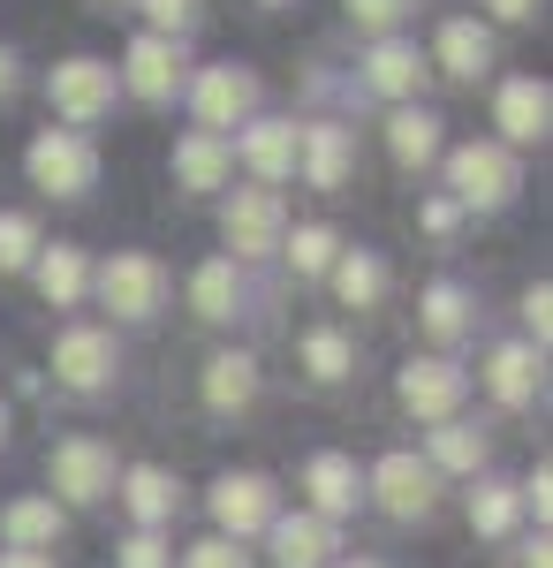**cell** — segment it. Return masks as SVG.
Here are the masks:
<instances>
[{"instance_id": "obj_1", "label": "cell", "mask_w": 553, "mask_h": 568, "mask_svg": "<svg viewBox=\"0 0 553 568\" xmlns=\"http://www.w3.org/2000/svg\"><path fill=\"white\" fill-rule=\"evenodd\" d=\"M23 168H31V182H39L46 197H84L91 182H99V152H91L84 130H46Z\"/></svg>"}, {"instance_id": "obj_2", "label": "cell", "mask_w": 553, "mask_h": 568, "mask_svg": "<svg viewBox=\"0 0 553 568\" xmlns=\"http://www.w3.org/2000/svg\"><path fill=\"white\" fill-rule=\"evenodd\" d=\"M99 304L114 311V318H152V311L168 304V273H160V258L114 251V258L99 265Z\"/></svg>"}, {"instance_id": "obj_3", "label": "cell", "mask_w": 553, "mask_h": 568, "mask_svg": "<svg viewBox=\"0 0 553 568\" xmlns=\"http://www.w3.org/2000/svg\"><path fill=\"white\" fill-rule=\"evenodd\" d=\"M448 190H455V205H509L515 197V160L501 144H463L455 160H448Z\"/></svg>"}, {"instance_id": "obj_4", "label": "cell", "mask_w": 553, "mask_h": 568, "mask_svg": "<svg viewBox=\"0 0 553 568\" xmlns=\"http://www.w3.org/2000/svg\"><path fill=\"white\" fill-rule=\"evenodd\" d=\"M46 99H53V114H69V122H99V114L114 106V69H107V61H61V69L46 77Z\"/></svg>"}, {"instance_id": "obj_5", "label": "cell", "mask_w": 553, "mask_h": 568, "mask_svg": "<svg viewBox=\"0 0 553 568\" xmlns=\"http://www.w3.org/2000/svg\"><path fill=\"white\" fill-rule=\"evenodd\" d=\"M372 493H380L386 516H432V500H440V470L432 463H418V455H386L380 470H372Z\"/></svg>"}, {"instance_id": "obj_6", "label": "cell", "mask_w": 553, "mask_h": 568, "mask_svg": "<svg viewBox=\"0 0 553 568\" xmlns=\"http://www.w3.org/2000/svg\"><path fill=\"white\" fill-rule=\"evenodd\" d=\"M190 106H198V122H205L213 136L235 130V122L258 106V77L251 69H205V77L190 84Z\"/></svg>"}, {"instance_id": "obj_7", "label": "cell", "mask_w": 553, "mask_h": 568, "mask_svg": "<svg viewBox=\"0 0 553 568\" xmlns=\"http://www.w3.org/2000/svg\"><path fill=\"white\" fill-rule=\"evenodd\" d=\"M53 493L61 500H107L114 493V455L99 439H61L53 447Z\"/></svg>"}, {"instance_id": "obj_8", "label": "cell", "mask_w": 553, "mask_h": 568, "mask_svg": "<svg viewBox=\"0 0 553 568\" xmlns=\"http://www.w3.org/2000/svg\"><path fill=\"white\" fill-rule=\"evenodd\" d=\"M53 372H61V387H107L114 379V334H99V326H69L61 342H53Z\"/></svg>"}, {"instance_id": "obj_9", "label": "cell", "mask_w": 553, "mask_h": 568, "mask_svg": "<svg viewBox=\"0 0 553 568\" xmlns=\"http://www.w3.org/2000/svg\"><path fill=\"white\" fill-rule=\"evenodd\" d=\"M220 235H228L235 258H265V251L281 243V197H273V190H243V197L228 205V220H220Z\"/></svg>"}, {"instance_id": "obj_10", "label": "cell", "mask_w": 553, "mask_h": 568, "mask_svg": "<svg viewBox=\"0 0 553 568\" xmlns=\"http://www.w3.org/2000/svg\"><path fill=\"white\" fill-rule=\"evenodd\" d=\"M281 516V500H273V485L258 478V470H243V478H220L213 485V524L235 530V538H251V530H265Z\"/></svg>"}, {"instance_id": "obj_11", "label": "cell", "mask_w": 553, "mask_h": 568, "mask_svg": "<svg viewBox=\"0 0 553 568\" xmlns=\"http://www.w3.org/2000/svg\"><path fill=\"white\" fill-rule=\"evenodd\" d=\"M463 387H470V379L455 372V364H440V356H425V364L402 372V402H410L418 417H440V425L463 409Z\"/></svg>"}, {"instance_id": "obj_12", "label": "cell", "mask_w": 553, "mask_h": 568, "mask_svg": "<svg viewBox=\"0 0 553 568\" xmlns=\"http://www.w3.org/2000/svg\"><path fill=\"white\" fill-rule=\"evenodd\" d=\"M228 168H235V144L213 136V130H190L174 144V182H182V190H220Z\"/></svg>"}, {"instance_id": "obj_13", "label": "cell", "mask_w": 553, "mask_h": 568, "mask_svg": "<svg viewBox=\"0 0 553 568\" xmlns=\"http://www.w3.org/2000/svg\"><path fill=\"white\" fill-rule=\"evenodd\" d=\"M273 561L281 568H326L334 554V524H319V516H273Z\"/></svg>"}, {"instance_id": "obj_14", "label": "cell", "mask_w": 553, "mask_h": 568, "mask_svg": "<svg viewBox=\"0 0 553 568\" xmlns=\"http://www.w3.org/2000/svg\"><path fill=\"white\" fill-rule=\"evenodd\" d=\"M303 493H311V516H319V524L349 516V508H356V463H349V455H311Z\"/></svg>"}, {"instance_id": "obj_15", "label": "cell", "mask_w": 553, "mask_h": 568, "mask_svg": "<svg viewBox=\"0 0 553 568\" xmlns=\"http://www.w3.org/2000/svg\"><path fill=\"white\" fill-rule=\"evenodd\" d=\"M553 122V99L539 77H515V84H501V136L509 144H539Z\"/></svg>"}, {"instance_id": "obj_16", "label": "cell", "mask_w": 553, "mask_h": 568, "mask_svg": "<svg viewBox=\"0 0 553 568\" xmlns=\"http://www.w3.org/2000/svg\"><path fill=\"white\" fill-rule=\"evenodd\" d=\"M174 84H182V53H174L168 39L129 45V91H137V99H174Z\"/></svg>"}, {"instance_id": "obj_17", "label": "cell", "mask_w": 553, "mask_h": 568, "mask_svg": "<svg viewBox=\"0 0 553 568\" xmlns=\"http://www.w3.org/2000/svg\"><path fill=\"white\" fill-rule=\"evenodd\" d=\"M364 84L386 91V99H410V91L425 84V53H418V45H402V39H380V45H372V69H364Z\"/></svg>"}, {"instance_id": "obj_18", "label": "cell", "mask_w": 553, "mask_h": 568, "mask_svg": "<svg viewBox=\"0 0 553 568\" xmlns=\"http://www.w3.org/2000/svg\"><path fill=\"white\" fill-rule=\"evenodd\" d=\"M485 387H493V402H509V409H523L531 394H539V356L523 349V342H509V349L485 356Z\"/></svg>"}, {"instance_id": "obj_19", "label": "cell", "mask_w": 553, "mask_h": 568, "mask_svg": "<svg viewBox=\"0 0 553 568\" xmlns=\"http://www.w3.org/2000/svg\"><path fill=\"white\" fill-rule=\"evenodd\" d=\"M440 69H448V77H463V84H470V77H485V69H493V39H485L470 16L440 23Z\"/></svg>"}, {"instance_id": "obj_20", "label": "cell", "mask_w": 553, "mask_h": 568, "mask_svg": "<svg viewBox=\"0 0 553 568\" xmlns=\"http://www.w3.org/2000/svg\"><path fill=\"white\" fill-rule=\"evenodd\" d=\"M251 402H258V364L251 356H213L205 364V409L228 417V409H251Z\"/></svg>"}, {"instance_id": "obj_21", "label": "cell", "mask_w": 553, "mask_h": 568, "mask_svg": "<svg viewBox=\"0 0 553 568\" xmlns=\"http://www.w3.org/2000/svg\"><path fill=\"white\" fill-rule=\"evenodd\" d=\"M243 160H251L265 182L296 175V130H289V122H251V130H243Z\"/></svg>"}, {"instance_id": "obj_22", "label": "cell", "mask_w": 553, "mask_h": 568, "mask_svg": "<svg viewBox=\"0 0 553 568\" xmlns=\"http://www.w3.org/2000/svg\"><path fill=\"white\" fill-rule=\"evenodd\" d=\"M296 160L319 190H341V175H349V136L341 130H296Z\"/></svg>"}, {"instance_id": "obj_23", "label": "cell", "mask_w": 553, "mask_h": 568, "mask_svg": "<svg viewBox=\"0 0 553 568\" xmlns=\"http://www.w3.org/2000/svg\"><path fill=\"white\" fill-rule=\"evenodd\" d=\"M386 152H394L402 168H425L432 152H440V122H432L425 106H402V114L386 122Z\"/></svg>"}, {"instance_id": "obj_24", "label": "cell", "mask_w": 553, "mask_h": 568, "mask_svg": "<svg viewBox=\"0 0 553 568\" xmlns=\"http://www.w3.org/2000/svg\"><path fill=\"white\" fill-rule=\"evenodd\" d=\"M0 530H8L16 554H39V546L61 538V508H53V500H16V508L0 516Z\"/></svg>"}, {"instance_id": "obj_25", "label": "cell", "mask_w": 553, "mask_h": 568, "mask_svg": "<svg viewBox=\"0 0 553 568\" xmlns=\"http://www.w3.org/2000/svg\"><path fill=\"white\" fill-rule=\"evenodd\" d=\"M39 288H46V304H77L91 288V265H84V251H69V243H53L39 258Z\"/></svg>"}, {"instance_id": "obj_26", "label": "cell", "mask_w": 553, "mask_h": 568, "mask_svg": "<svg viewBox=\"0 0 553 568\" xmlns=\"http://www.w3.org/2000/svg\"><path fill=\"white\" fill-rule=\"evenodd\" d=\"M122 500H129V516L144 530H160L174 516V485H168V470H129L122 478Z\"/></svg>"}, {"instance_id": "obj_27", "label": "cell", "mask_w": 553, "mask_h": 568, "mask_svg": "<svg viewBox=\"0 0 553 568\" xmlns=\"http://www.w3.org/2000/svg\"><path fill=\"white\" fill-rule=\"evenodd\" d=\"M190 304H198V318H235V258L198 265V281H190Z\"/></svg>"}, {"instance_id": "obj_28", "label": "cell", "mask_w": 553, "mask_h": 568, "mask_svg": "<svg viewBox=\"0 0 553 568\" xmlns=\"http://www.w3.org/2000/svg\"><path fill=\"white\" fill-rule=\"evenodd\" d=\"M334 273V288H341V304H380V288H386V273H380V258H364V251H349V258H334L326 265Z\"/></svg>"}, {"instance_id": "obj_29", "label": "cell", "mask_w": 553, "mask_h": 568, "mask_svg": "<svg viewBox=\"0 0 553 568\" xmlns=\"http://www.w3.org/2000/svg\"><path fill=\"white\" fill-rule=\"evenodd\" d=\"M303 372H311L319 387H334V379H349V334H334V326L303 334Z\"/></svg>"}, {"instance_id": "obj_30", "label": "cell", "mask_w": 553, "mask_h": 568, "mask_svg": "<svg viewBox=\"0 0 553 568\" xmlns=\"http://www.w3.org/2000/svg\"><path fill=\"white\" fill-rule=\"evenodd\" d=\"M515 508H523L515 485H477V493H470V530H477V538H501V530L515 524Z\"/></svg>"}, {"instance_id": "obj_31", "label": "cell", "mask_w": 553, "mask_h": 568, "mask_svg": "<svg viewBox=\"0 0 553 568\" xmlns=\"http://www.w3.org/2000/svg\"><path fill=\"white\" fill-rule=\"evenodd\" d=\"M477 463H485V433H470V425L432 433V470H477Z\"/></svg>"}, {"instance_id": "obj_32", "label": "cell", "mask_w": 553, "mask_h": 568, "mask_svg": "<svg viewBox=\"0 0 553 568\" xmlns=\"http://www.w3.org/2000/svg\"><path fill=\"white\" fill-rule=\"evenodd\" d=\"M425 334L432 342H455L463 334V288H448V281L425 288Z\"/></svg>"}, {"instance_id": "obj_33", "label": "cell", "mask_w": 553, "mask_h": 568, "mask_svg": "<svg viewBox=\"0 0 553 568\" xmlns=\"http://www.w3.org/2000/svg\"><path fill=\"white\" fill-rule=\"evenodd\" d=\"M334 227H296V235H289V265H296V273H326V265H334Z\"/></svg>"}, {"instance_id": "obj_34", "label": "cell", "mask_w": 553, "mask_h": 568, "mask_svg": "<svg viewBox=\"0 0 553 568\" xmlns=\"http://www.w3.org/2000/svg\"><path fill=\"white\" fill-rule=\"evenodd\" d=\"M31 258H39V220L0 213V265H31Z\"/></svg>"}, {"instance_id": "obj_35", "label": "cell", "mask_w": 553, "mask_h": 568, "mask_svg": "<svg viewBox=\"0 0 553 568\" xmlns=\"http://www.w3.org/2000/svg\"><path fill=\"white\" fill-rule=\"evenodd\" d=\"M341 8H349V23H356V31H380V39L410 16V0H341Z\"/></svg>"}, {"instance_id": "obj_36", "label": "cell", "mask_w": 553, "mask_h": 568, "mask_svg": "<svg viewBox=\"0 0 553 568\" xmlns=\"http://www.w3.org/2000/svg\"><path fill=\"white\" fill-rule=\"evenodd\" d=\"M122 568H168V546H160V530H137L122 546Z\"/></svg>"}, {"instance_id": "obj_37", "label": "cell", "mask_w": 553, "mask_h": 568, "mask_svg": "<svg viewBox=\"0 0 553 568\" xmlns=\"http://www.w3.org/2000/svg\"><path fill=\"white\" fill-rule=\"evenodd\" d=\"M144 16H152V23H160V31H152V39H168V31H182V23H190V16H198V0H144Z\"/></svg>"}, {"instance_id": "obj_38", "label": "cell", "mask_w": 553, "mask_h": 568, "mask_svg": "<svg viewBox=\"0 0 553 568\" xmlns=\"http://www.w3.org/2000/svg\"><path fill=\"white\" fill-rule=\"evenodd\" d=\"M523 318H531V334H539V349H546V334H553V288H546V281L523 296Z\"/></svg>"}, {"instance_id": "obj_39", "label": "cell", "mask_w": 553, "mask_h": 568, "mask_svg": "<svg viewBox=\"0 0 553 568\" xmlns=\"http://www.w3.org/2000/svg\"><path fill=\"white\" fill-rule=\"evenodd\" d=\"M182 568H243V554L228 546V538H205V546H190V561Z\"/></svg>"}, {"instance_id": "obj_40", "label": "cell", "mask_w": 553, "mask_h": 568, "mask_svg": "<svg viewBox=\"0 0 553 568\" xmlns=\"http://www.w3.org/2000/svg\"><path fill=\"white\" fill-rule=\"evenodd\" d=\"M515 500H523V508H539V524H546V508H553V478H546V470H539V478L523 485Z\"/></svg>"}, {"instance_id": "obj_41", "label": "cell", "mask_w": 553, "mask_h": 568, "mask_svg": "<svg viewBox=\"0 0 553 568\" xmlns=\"http://www.w3.org/2000/svg\"><path fill=\"white\" fill-rule=\"evenodd\" d=\"M425 227H432V235H448V227H455V197H432V205H425Z\"/></svg>"}, {"instance_id": "obj_42", "label": "cell", "mask_w": 553, "mask_h": 568, "mask_svg": "<svg viewBox=\"0 0 553 568\" xmlns=\"http://www.w3.org/2000/svg\"><path fill=\"white\" fill-rule=\"evenodd\" d=\"M485 8H493V16H509V23H523V16H531L539 0H485Z\"/></svg>"}, {"instance_id": "obj_43", "label": "cell", "mask_w": 553, "mask_h": 568, "mask_svg": "<svg viewBox=\"0 0 553 568\" xmlns=\"http://www.w3.org/2000/svg\"><path fill=\"white\" fill-rule=\"evenodd\" d=\"M523 568H553L546 561V538H531V546H523Z\"/></svg>"}, {"instance_id": "obj_44", "label": "cell", "mask_w": 553, "mask_h": 568, "mask_svg": "<svg viewBox=\"0 0 553 568\" xmlns=\"http://www.w3.org/2000/svg\"><path fill=\"white\" fill-rule=\"evenodd\" d=\"M0 568H53V561H46V554H8Z\"/></svg>"}, {"instance_id": "obj_45", "label": "cell", "mask_w": 553, "mask_h": 568, "mask_svg": "<svg viewBox=\"0 0 553 568\" xmlns=\"http://www.w3.org/2000/svg\"><path fill=\"white\" fill-rule=\"evenodd\" d=\"M8 69H16V61H8V45H0V91H8V84H16V77H8Z\"/></svg>"}, {"instance_id": "obj_46", "label": "cell", "mask_w": 553, "mask_h": 568, "mask_svg": "<svg viewBox=\"0 0 553 568\" xmlns=\"http://www.w3.org/2000/svg\"><path fill=\"white\" fill-rule=\"evenodd\" d=\"M341 568H380V561H341Z\"/></svg>"}, {"instance_id": "obj_47", "label": "cell", "mask_w": 553, "mask_h": 568, "mask_svg": "<svg viewBox=\"0 0 553 568\" xmlns=\"http://www.w3.org/2000/svg\"><path fill=\"white\" fill-rule=\"evenodd\" d=\"M0 439H8V409H0Z\"/></svg>"}]
</instances>
